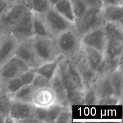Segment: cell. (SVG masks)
Returning a JSON list of instances; mask_svg holds the SVG:
<instances>
[{
	"label": "cell",
	"mask_w": 123,
	"mask_h": 123,
	"mask_svg": "<svg viewBox=\"0 0 123 123\" xmlns=\"http://www.w3.org/2000/svg\"><path fill=\"white\" fill-rule=\"evenodd\" d=\"M31 85L33 86L35 90H40L42 88H50L51 83L50 80L40 74H36Z\"/></svg>",
	"instance_id": "34"
},
{
	"label": "cell",
	"mask_w": 123,
	"mask_h": 123,
	"mask_svg": "<svg viewBox=\"0 0 123 123\" xmlns=\"http://www.w3.org/2000/svg\"><path fill=\"white\" fill-rule=\"evenodd\" d=\"M98 100V95L94 85L88 88L85 89L83 98L84 105L88 106L96 105H97Z\"/></svg>",
	"instance_id": "31"
},
{
	"label": "cell",
	"mask_w": 123,
	"mask_h": 123,
	"mask_svg": "<svg viewBox=\"0 0 123 123\" xmlns=\"http://www.w3.org/2000/svg\"><path fill=\"white\" fill-rule=\"evenodd\" d=\"M52 7L67 20L74 25L76 19L70 0H60Z\"/></svg>",
	"instance_id": "20"
},
{
	"label": "cell",
	"mask_w": 123,
	"mask_h": 123,
	"mask_svg": "<svg viewBox=\"0 0 123 123\" xmlns=\"http://www.w3.org/2000/svg\"><path fill=\"white\" fill-rule=\"evenodd\" d=\"M29 68L24 61L14 55L0 67V78L4 81L19 77Z\"/></svg>",
	"instance_id": "10"
},
{
	"label": "cell",
	"mask_w": 123,
	"mask_h": 123,
	"mask_svg": "<svg viewBox=\"0 0 123 123\" xmlns=\"http://www.w3.org/2000/svg\"><path fill=\"white\" fill-rule=\"evenodd\" d=\"M123 57L112 58L104 55L103 60L96 70L97 78L109 75L119 67H122Z\"/></svg>",
	"instance_id": "14"
},
{
	"label": "cell",
	"mask_w": 123,
	"mask_h": 123,
	"mask_svg": "<svg viewBox=\"0 0 123 123\" xmlns=\"http://www.w3.org/2000/svg\"><path fill=\"white\" fill-rule=\"evenodd\" d=\"M103 26L107 40H123L122 24L106 22Z\"/></svg>",
	"instance_id": "19"
},
{
	"label": "cell",
	"mask_w": 123,
	"mask_h": 123,
	"mask_svg": "<svg viewBox=\"0 0 123 123\" xmlns=\"http://www.w3.org/2000/svg\"><path fill=\"white\" fill-rule=\"evenodd\" d=\"M102 16L104 22H109L123 25V6H103L102 8Z\"/></svg>",
	"instance_id": "16"
},
{
	"label": "cell",
	"mask_w": 123,
	"mask_h": 123,
	"mask_svg": "<svg viewBox=\"0 0 123 123\" xmlns=\"http://www.w3.org/2000/svg\"><path fill=\"white\" fill-rule=\"evenodd\" d=\"M94 86L98 95V99L102 97L114 95V91L109 75L97 78L94 84Z\"/></svg>",
	"instance_id": "18"
},
{
	"label": "cell",
	"mask_w": 123,
	"mask_h": 123,
	"mask_svg": "<svg viewBox=\"0 0 123 123\" xmlns=\"http://www.w3.org/2000/svg\"><path fill=\"white\" fill-rule=\"evenodd\" d=\"M1 85H2V80H1V78H0V91H1Z\"/></svg>",
	"instance_id": "45"
},
{
	"label": "cell",
	"mask_w": 123,
	"mask_h": 123,
	"mask_svg": "<svg viewBox=\"0 0 123 123\" xmlns=\"http://www.w3.org/2000/svg\"><path fill=\"white\" fill-rule=\"evenodd\" d=\"M64 106L65 105H63L57 102H55V103L48 107V113H47V118L46 123H55L58 116L62 111Z\"/></svg>",
	"instance_id": "30"
},
{
	"label": "cell",
	"mask_w": 123,
	"mask_h": 123,
	"mask_svg": "<svg viewBox=\"0 0 123 123\" xmlns=\"http://www.w3.org/2000/svg\"><path fill=\"white\" fill-rule=\"evenodd\" d=\"M60 55L71 58L81 48L80 37L74 28L62 32L54 38Z\"/></svg>",
	"instance_id": "2"
},
{
	"label": "cell",
	"mask_w": 123,
	"mask_h": 123,
	"mask_svg": "<svg viewBox=\"0 0 123 123\" xmlns=\"http://www.w3.org/2000/svg\"><path fill=\"white\" fill-rule=\"evenodd\" d=\"M19 42L10 32L0 35V67L14 55Z\"/></svg>",
	"instance_id": "11"
},
{
	"label": "cell",
	"mask_w": 123,
	"mask_h": 123,
	"mask_svg": "<svg viewBox=\"0 0 123 123\" xmlns=\"http://www.w3.org/2000/svg\"><path fill=\"white\" fill-rule=\"evenodd\" d=\"M102 7L88 8L84 15L76 20L74 29L78 36L81 37L84 34L104 24L102 16Z\"/></svg>",
	"instance_id": "5"
},
{
	"label": "cell",
	"mask_w": 123,
	"mask_h": 123,
	"mask_svg": "<svg viewBox=\"0 0 123 123\" xmlns=\"http://www.w3.org/2000/svg\"><path fill=\"white\" fill-rule=\"evenodd\" d=\"M88 8H93V7H103V3L102 0H82Z\"/></svg>",
	"instance_id": "39"
},
{
	"label": "cell",
	"mask_w": 123,
	"mask_h": 123,
	"mask_svg": "<svg viewBox=\"0 0 123 123\" xmlns=\"http://www.w3.org/2000/svg\"><path fill=\"white\" fill-rule=\"evenodd\" d=\"M36 91L31 84L23 85L15 93L12 95V100L32 103L34 94Z\"/></svg>",
	"instance_id": "21"
},
{
	"label": "cell",
	"mask_w": 123,
	"mask_h": 123,
	"mask_svg": "<svg viewBox=\"0 0 123 123\" xmlns=\"http://www.w3.org/2000/svg\"><path fill=\"white\" fill-rule=\"evenodd\" d=\"M31 40L36 56L41 64L54 61L61 56L54 38L34 36Z\"/></svg>",
	"instance_id": "3"
},
{
	"label": "cell",
	"mask_w": 123,
	"mask_h": 123,
	"mask_svg": "<svg viewBox=\"0 0 123 123\" xmlns=\"http://www.w3.org/2000/svg\"><path fill=\"white\" fill-rule=\"evenodd\" d=\"M70 1L76 21L84 15L86 10L88 9V7L82 0H70Z\"/></svg>",
	"instance_id": "33"
},
{
	"label": "cell",
	"mask_w": 123,
	"mask_h": 123,
	"mask_svg": "<svg viewBox=\"0 0 123 123\" xmlns=\"http://www.w3.org/2000/svg\"><path fill=\"white\" fill-rule=\"evenodd\" d=\"M56 101L55 94L50 88H42L35 91L32 104L35 106L48 108Z\"/></svg>",
	"instance_id": "15"
},
{
	"label": "cell",
	"mask_w": 123,
	"mask_h": 123,
	"mask_svg": "<svg viewBox=\"0 0 123 123\" xmlns=\"http://www.w3.org/2000/svg\"><path fill=\"white\" fill-rule=\"evenodd\" d=\"M48 31L54 38L62 32L74 28V24L59 14L53 7H50L43 16Z\"/></svg>",
	"instance_id": "6"
},
{
	"label": "cell",
	"mask_w": 123,
	"mask_h": 123,
	"mask_svg": "<svg viewBox=\"0 0 123 123\" xmlns=\"http://www.w3.org/2000/svg\"><path fill=\"white\" fill-rule=\"evenodd\" d=\"M0 35H1V33H0Z\"/></svg>",
	"instance_id": "46"
},
{
	"label": "cell",
	"mask_w": 123,
	"mask_h": 123,
	"mask_svg": "<svg viewBox=\"0 0 123 123\" xmlns=\"http://www.w3.org/2000/svg\"><path fill=\"white\" fill-rule=\"evenodd\" d=\"M60 1V0H49V3H50V5L51 7H53L55 4H56L58 1Z\"/></svg>",
	"instance_id": "42"
},
{
	"label": "cell",
	"mask_w": 123,
	"mask_h": 123,
	"mask_svg": "<svg viewBox=\"0 0 123 123\" xmlns=\"http://www.w3.org/2000/svg\"><path fill=\"white\" fill-rule=\"evenodd\" d=\"M123 40H107L103 54L112 58L123 57Z\"/></svg>",
	"instance_id": "26"
},
{
	"label": "cell",
	"mask_w": 123,
	"mask_h": 123,
	"mask_svg": "<svg viewBox=\"0 0 123 123\" xmlns=\"http://www.w3.org/2000/svg\"><path fill=\"white\" fill-rule=\"evenodd\" d=\"M34 105L20 101L12 100L8 115L14 123H21L32 115Z\"/></svg>",
	"instance_id": "13"
},
{
	"label": "cell",
	"mask_w": 123,
	"mask_h": 123,
	"mask_svg": "<svg viewBox=\"0 0 123 123\" xmlns=\"http://www.w3.org/2000/svg\"><path fill=\"white\" fill-rule=\"evenodd\" d=\"M72 120V112L71 106L67 105L60 112L55 123H70Z\"/></svg>",
	"instance_id": "35"
},
{
	"label": "cell",
	"mask_w": 123,
	"mask_h": 123,
	"mask_svg": "<svg viewBox=\"0 0 123 123\" xmlns=\"http://www.w3.org/2000/svg\"><path fill=\"white\" fill-rule=\"evenodd\" d=\"M122 100L121 98L115 96V95H112V96L99 98L97 102V105L105 106L117 105L122 103Z\"/></svg>",
	"instance_id": "37"
},
{
	"label": "cell",
	"mask_w": 123,
	"mask_h": 123,
	"mask_svg": "<svg viewBox=\"0 0 123 123\" xmlns=\"http://www.w3.org/2000/svg\"><path fill=\"white\" fill-rule=\"evenodd\" d=\"M85 57L91 68L96 72V68L103 60L104 54L94 48L82 46Z\"/></svg>",
	"instance_id": "24"
},
{
	"label": "cell",
	"mask_w": 123,
	"mask_h": 123,
	"mask_svg": "<svg viewBox=\"0 0 123 123\" xmlns=\"http://www.w3.org/2000/svg\"><path fill=\"white\" fill-rule=\"evenodd\" d=\"M106 42V37L103 25L88 31L80 37L82 46L94 48L103 53Z\"/></svg>",
	"instance_id": "9"
},
{
	"label": "cell",
	"mask_w": 123,
	"mask_h": 123,
	"mask_svg": "<svg viewBox=\"0 0 123 123\" xmlns=\"http://www.w3.org/2000/svg\"><path fill=\"white\" fill-rule=\"evenodd\" d=\"M112 86L114 95L123 99V73L122 67L113 72L109 74Z\"/></svg>",
	"instance_id": "23"
},
{
	"label": "cell",
	"mask_w": 123,
	"mask_h": 123,
	"mask_svg": "<svg viewBox=\"0 0 123 123\" xmlns=\"http://www.w3.org/2000/svg\"><path fill=\"white\" fill-rule=\"evenodd\" d=\"M70 59L81 78L85 89L93 85L97 79L96 72L89 65L82 47Z\"/></svg>",
	"instance_id": "7"
},
{
	"label": "cell",
	"mask_w": 123,
	"mask_h": 123,
	"mask_svg": "<svg viewBox=\"0 0 123 123\" xmlns=\"http://www.w3.org/2000/svg\"><path fill=\"white\" fill-rule=\"evenodd\" d=\"M5 1H7V2H10V3H13V2H16V1H18V0H5Z\"/></svg>",
	"instance_id": "44"
},
{
	"label": "cell",
	"mask_w": 123,
	"mask_h": 123,
	"mask_svg": "<svg viewBox=\"0 0 123 123\" xmlns=\"http://www.w3.org/2000/svg\"><path fill=\"white\" fill-rule=\"evenodd\" d=\"M123 0H102L103 6H123Z\"/></svg>",
	"instance_id": "40"
},
{
	"label": "cell",
	"mask_w": 123,
	"mask_h": 123,
	"mask_svg": "<svg viewBox=\"0 0 123 123\" xmlns=\"http://www.w3.org/2000/svg\"><path fill=\"white\" fill-rule=\"evenodd\" d=\"M51 86L50 88L55 94L56 101L63 105H67V100H66V93L67 90L62 83L58 72L56 70L55 75L50 80Z\"/></svg>",
	"instance_id": "17"
},
{
	"label": "cell",
	"mask_w": 123,
	"mask_h": 123,
	"mask_svg": "<svg viewBox=\"0 0 123 123\" xmlns=\"http://www.w3.org/2000/svg\"><path fill=\"white\" fill-rule=\"evenodd\" d=\"M48 108L38 106H34L33 116L39 121V123H46L47 118Z\"/></svg>",
	"instance_id": "38"
},
{
	"label": "cell",
	"mask_w": 123,
	"mask_h": 123,
	"mask_svg": "<svg viewBox=\"0 0 123 123\" xmlns=\"http://www.w3.org/2000/svg\"><path fill=\"white\" fill-rule=\"evenodd\" d=\"M31 39L19 42L14 55L24 61L30 67L36 68L41 64V62L36 56Z\"/></svg>",
	"instance_id": "12"
},
{
	"label": "cell",
	"mask_w": 123,
	"mask_h": 123,
	"mask_svg": "<svg viewBox=\"0 0 123 123\" xmlns=\"http://www.w3.org/2000/svg\"></svg>",
	"instance_id": "47"
},
{
	"label": "cell",
	"mask_w": 123,
	"mask_h": 123,
	"mask_svg": "<svg viewBox=\"0 0 123 123\" xmlns=\"http://www.w3.org/2000/svg\"><path fill=\"white\" fill-rule=\"evenodd\" d=\"M32 27H33L34 36L54 38L48 31L45 23L43 20V16H41L34 13L33 19H32Z\"/></svg>",
	"instance_id": "25"
},
{
	"label": "cell",
	"mask_w": 123,
	"mask_h": 123,
	"mask_svg": "<svg viewBox=\"0 0 123 123\" xmlns=\"http://www.w3.org/2000/svg\"><path fill=\"white\" fill-rule=\"evenodd\" d=\"M85 89L67 90L66 93L67 104L68 105H84V93Z\"/></svg>",
	"instance_id": "29"
},
{
	"label": "cell",
	"mask_w": 123,
	"mask_h": 123,
	"mask_svg": "<svg viewBox=\"0 0 123 123\" xmlns=\"http://www.w3.org/2000/svg\"><path fill=\"white\" fill-rule=\"evenodd\" d=\"M57 71L67 91L85 89L81 78L70 58L61 56Z\"/></svg>",
	"instance_id": "1"
},
{
	"label": "cell",
	"mask_w": 123,
	"mask_h": 123,
	"mask_svg": "<svg viewBox=\"0 0 123 123\" xmlns=\"http://www.w3.org/2000/svg\"><path fill=\"white\" fill-rule=\"evenodd\" d=\"M36 74L37 73L35 70V68L30 67L27 70L20 74L19 77L21 79L23 85H30L32 84Z\"/></svg>",
	"instance_id": "36"
},
{
	"label": "cell",
	"mask_w": 123,
	"mask_h": 123,
	"mask_svg": "<svg viewBox=\"0 0 123 123\" xmlns=\"http://www.w3.org/2000/svg\"><path fill=\"white\" fill-rule=\"evenodd\" d=\"M61 56V55L54 61L41 64L40 66L35 68L36 73L43 76L49 80H51L57 70L59 60Z\"/></svg>",
	"instance_id": "22"
},
{
	"label": "cell",
	"mask_w": 123,
	"mask_h": 123,
	"mask_svg": "<svg viewBox=\"0 0 123 123\" xmlns=\"http://www.w3.org/2000/svg\"><path fill=\"white\" fill-rule=\"evenodd\" d=\"M22 86L23 84L20 78L16 77L2 81L1 91L6 92L12 96Z\"/></svg>",
	"instance_id": "28"
},
{
	"label": "cell",
	"mask_w": 123,
	"mask_h": 123,
	"mask_svg": "<svg viewBox=\"0 0 123 123\" xmlns=\"http://www.w3.org/2000/svg\"><path fill=\"white\" fill-rule=\"evenodd\" d=\"M32 19L33 12L28 8L21 19L8 32H10L19 42L32 38L34 36Z\"/></svg>",
	"instance_id": "8"
},
{
	"label": "cell",
	"mask_w": 123,
	"mask_h": 123,
	"mask_svg": "<svg viewBox=\"0 0 123 123\" xmlns=\"http://www.w3.org/2000/svg\"><path fill=\"white\" fill-rule=\"evenodd\" d=\"M6 117V116H5V115H2V114H0V123H4Z\"/></svg>",
	"instance_id": "43"
},
{
	"label": "cell",
	"mask_w": 123,
	"mask_h": 123,
	"mask_svg": "<svg viewBox=\"0 0 123 123\" xmlns=\"http://www.w3.org/2000/svg\"><path fill=\"white\" fill-rule=\"evenodd\" d=\"M28 8L35 14L43 16L51 7L49 0H24Z\"/></svg>",
	"instance_id": "27"
},
{
	"label": "cell",
	"mask_w": 123,
	"mask_h": 123,
	"mask_svg": "<svg viewBox=\"0 0 123 123\" xmlns=\"http://www.w3.org/2000/svg\"><path fill=\"white\" fill-rule=\"evenodd\" d=\"M12 102V96L0 91V114L7 116Z\"/></svg>",
	"instance_id": "32"
},
{
	"label": "cell",
	"mask_w": 123,
	"mask_h": 123,
	"mask_svg": "<svg viewBox=\"0 0 123 123\" xmlns=\"http://www.w3.org/2000/svg\"><path fill=\"white\" fill-rule=\"evenodd\" d=\"M28 7L24 0H18L7 8L0 18V33L8 32L24 16Z\"/></svg>",
	"instance_id": "4"
},
{
	"label": "cell",
	"mask_w": 123,
	"mask_h": 123,
	"mask_svg": "<svg viewBox=\"0 0 123 123\" xmlns=\"http://www.w3.org/2000/svg\"><path fill=\"white\" fill-rule=\"evenodd\" d=\"M12 4L5 0H0V18Z\"/></svg>",
	"instance_id": "41"
}]
</instances>
